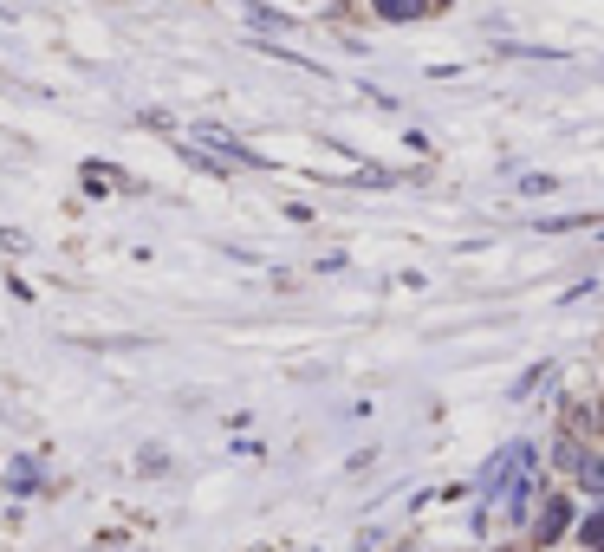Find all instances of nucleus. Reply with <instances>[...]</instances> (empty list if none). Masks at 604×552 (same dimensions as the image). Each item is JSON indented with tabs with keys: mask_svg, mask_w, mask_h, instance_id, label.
Masks as SVG:
<instances>
[{
	"mask_svg": "<svg viewBox=\"0 0 604 552\" xmlns=\"http://www.w3.org/2000/svg\"><path fill=\"white\" fill-rule=\"evenodd\" d=\"M481 494H487V501H494V494H513V507L533 501V449H527V442H513V449H501L481 468Z\"/></svg>",
	"mask_w": 604,
	"mask_h": 552,
	"instance_id": "f257e3e1",
	"label": "nucleus"
},
{
	"mask_svg": "<svg viewBox=\"0 0 604 552\" xmlns=\"http://www.w3.org/2000/svg\"><path fill=\"white\" fill-rule=\"evenodd\" d=\"M33 481H39V461H26V455H13V461H7V487H13V494H26V487H33Z\"/></svg>",
	"mask_w": 604,
	"mask_h": 552,
	"instance_id": "f03ea898",
	"label": "nucleus"
},
{
	"mask_svg": "<svg viewBox=\"0 0 604 552\" xmlns=\"http://www.w3.org/2000/svg\"><path fill=\"white\" fill-rule=\"evenodd\" d=\"M371 7H377L383 20H416V13H423V0H371Z\"/></svg>",
	"mask_w": 604,
	"mask_h": 552,
	"instance_id": "7ed1b4c3",
	"label": "nucleus"
},
{
	"mask_svg": "<svg viewBox=\"0 0 604 552\" xmlns=\"http://www.w3.org/2000/svg\"><path fill=\"white\" fill-rule=\"evenodd\" d=\"M546 377H553V364H533L527 377H520V383H513V397H520V403H527V397L539 390V383H546Z\"/></svg>",
	"mask_w": 604,
	"mask_h": 552,
	"instance_id": "20e7f679",
	"label": "nucleus"
},
{
	"mask_svg": "<svg viewBox=\"0 0 604 552\" xmlns=\"http://www.w3.org/2000/svg\"><path fill=\"white\" fill-rule=\"evenodd\" d=\"M559 527H565V501H553V507H546V513H539V539H553Z\"/></svg>",
	"mask_w": 604,
	"mask_h": 552,
	"instance_id": "39448f33",
	"label": "nucleus"
},
{
	"mask_svg": "<svg viewBox=\"0 0 604 552\" xmlns=\"http://www.w3.org/2000/svg\"><path fill=\"white\" fill-rule=\"evenodd\" d=\"M579 481H585L591 494H604V461H579Z\"/></svg>",
	"mask_w": 604,
	"mask_h": 552,
	"instance_id": "423d86ee",
	"label": "nucleus"
},
{
	"mask_svg": "<svg viewBox=\"0 0 604 552\" xmlns=\"http://www.w3.org/2000/svg\"><path fill=\"white\" fill-rule=\"evenodd\" d=\"M585 546H591V552H604V513H591V520H585Z\"/></svg>",
	"mask_w": 604,
	"mask_h": 552,
	"instance_id": "0eeeda50",
	"label": "nucleus"
}]
</instances>
